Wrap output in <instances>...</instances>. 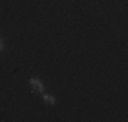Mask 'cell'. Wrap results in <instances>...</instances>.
Returning a JSON list of instances; mask_svg holds the SVG:
<instances>
[{
    "label": "cell",
    "mask_w": 128,
    "mask_h": 122,
    "mask_svg": "<svg viewBox=\"0 0 128 122\" xmlns=\"http://www.w3.org/2000/svg\"><path fill=\"white\" fill-rule=\"evenodd\" d=\"M30 84L33 85V90L37 91V92H42V91H44V84H42L38 79H32V80H30Z\"/></svg>",
    "instance_id": "obj_1"
},
{
    "label": "cell",
    "mask_w": 128,
    "mask_h": 122,
    "mask_svg": "<svg viewBox=\"0 0 128 122\" xmlns=\"http://www.w3.org/2000/svg\"><path fill=\"white\" fill-rule=\"evenodd\" d=\"M44 100L46 103H49V105H53L56 100H54V98L53 96H50V95H44Z\"/></svg>",
    "instance_id": "obj_2"
},
{
    "label": "cell",
    "mask_w": 128,
    "mask_h": 122,
    "mask_svg": "<svg viewBox=\"0 0 128 122\" xmlns=\"http://www.w3.org/2000/svg\"><path fill=\"white\" fill-rule=\"evenodd\" d=\"M0 48H2V42H0Z\"/></svg>",
    "instance_id": "obj_3"
}]
</instances>
